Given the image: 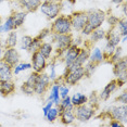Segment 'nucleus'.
I'll list each match as a JSON object with an SVG mask.
<instances>
[{"label": "nucleus", "instance_id": "nucleus-7", "mask_svg": "<svg viewBox=\"0 0 127 127\" xmlns=\"http://www.w3.org/2000/svg\"><path fill=\"white\" fill-rule=\"evenodd\" d=\"M74 113L76 121L80 123H86L94 117L95 113H96V109L90 106L88 103H85V104L78 106H74Z\"/></svg>", "mask_w": 127, "mask_h": 127}, {"label": "nucleus", "instance_id": "nucleus-21", "mask_svg": "<svg viewBox=\"0 0 127 127\" xmlns=\"http://www.w3.org/2000/svg\"><path fill=\"white\" fill-rule=\"evenodd\" d=\"M19 42V38H18V33L16 31H11L8 33L7 35V38L4 40V48H13V47H16Z\"/></svg>", "mask_w": 127, "mask_h": 127}, {"label": "nucleus", "instance_id": "nucleus-16", "mask_svg": "<svg viewBox=\"0 0 127 127\" xmlns=\"http://www.w3.org/2000/svg\"><path fill=\"white\" fill-rule=\"evenodd\" d=\"M60 118H61V123L64 125H71L76 121L75 117V113H74V106L73 108H67L64 109L61 113L59 114Z\"/></svg>", "mask_w": 127, "mask_h": 127}, {"label": "nucleus", "instance_id": "nucleus-26", "mask_svg": "<svg viewBox=\"0 0 127 127\" xmlns=\"http://www.w3.org/2000/svg\"><path fill=\"white\" fill-rule=\"evenodd\" d=\"M88 101V97L84 94H80V92H76V94L73 95V97H71V102L74 106H78L82 104H85Z\"/></svg>", "mask_w": 127, "mask_h": 127}, {"label": "nucleus", "instance_id": "nucleus-40", "mask_svg": "<svg viewBox=\"0 0 127 127\" xmlns=\"http://www.w3.org/2000/svg\"><path fill=\"white\" fill-rule=\"evenodd\" d=\"M116 102L120 104H127V92L126 90H124L122 94H120L116 98Z\"/></svg>", "mask_w": 127, "mask_h": 127}, {"label": "nucleus", "instance_id": "nucleus-29", "mask_svg": "<svg viewBox=\"0 0 127 127\" xmlns=\"http://www.w3.org/2000/svg\"><path fill=\"white\" fill-rule=\"evenodd\" d=\"M116 28L121 36H127V23H126V16H123V19L120 18Z\"/></svg>", "mask_w": 127, "mask_h": 127}, {"label": "nucleus", "instance_id": "nucleus-44", "mask_svg": "<svg viewBox=\"0 0 127 127\" xmlns=\"http://www.w3.org/2000/svg\"><path fill=\"white\" fill-rule=\"evenodd\" d=\"M4 46L2 44L1 41H0V60H2V56H3V52H4Z\"/></svg>", "mask_w": 127, "mask_h": 127}, {"label": "nucleus", "instance_id": "nucleus-46", "mask_svg": "<svg viewBox=\"0 0 127 127\" xmlns=\"http://www.w3.org/2000/svg\"><path fill=\"white\" fill-rule=\"evenodd\" d=\"M113 3H115V4H122L123 2H124V0H111Z\"/></svg>", "mask_w": 127, "mask_h": 127}, {"label": "nucleus", "instance_id": "nucleus-45", "mask_svg": "<svg viewBox=\"0 0 127 127\" xmlns=\"http://www.w3.org/2000/svg\"><path fill=\"white\" fill-rule=\"evenodd\" d=\"M126 3H123L122 5V11H123V16H126Z\"/></svg>", "mask_w": 127, "mask_h": 127}, {"label": "nucleus", "instance_id": "nucleus-49", "mask_svg": "<svg viewBox=\"0 0 127 127\" xmlns=\"http://www.w3.org/2000/svg\"><path fill=\"white\" fill-rule=\"evenodd\" d=\"M0 83H1V80H0Z\"/></svg>", "mask_w": 127, "mask_h": 127}, {"label": "nucleus", "instance_id": "nucleus-8", "mask_svg": "<svg viewBox=\"0 0 127 127\" xmlns=\"http://www.w3.org/2000/svg\"><path fill=\"white\" fill-rule=\"evenodd\" d=\"M106 113L112 120H116L121 122L124 126L127 124V105L126 104H118V105H111L108 109Z\"/></svg>", "mask_w": 127, "mask_h": 127}, {"label": "nucleus", "instance_id": "nucleus-10", "mask_svg": "<svg viewBox=\"0 0 127 127\" xmlns=\"http://www.w3.org/2000/svg\"><path fill=\"white\" fill-rule=\"evenodd\" d=\"M70 19H71L72 28L76 31L77 33H80L83 28L85 27L86 23H87V12L77 11V12L71 14Z\"/></svg>", "mask_w": 127, "mask_h": 127}, {"label": "nucleus", "instance_id": "nucleus-35", "mask_svg": "<svg viewBox=\"0 0 127 127\" xmlns=\"http://www.w3.org/2000/svg\"><path fill=\"white\" fill-rule=\"evenodd\" d=\"M37 76H38V73H36V72H33V73H32L30 76L27 77V79L25 80L24 83H23V85H25V86H27V87L34 89V87H35L36 79H37Z\"/></svg>", "mask_w": 127, "mask_h": 127}, {"label": "nucleus", "instance_id": "nucleus-37", "mask_svg": "<svg viewBox=\"0 0 127 127\" xmlns=\"http://www.w3.org/2000/svg\"><path fill=\"white\" fill-rule=\"evenodd\" d=\"M99 101H100V98L99 96L96 94V92H91V95L88 97V101L87 103L90 106H92V108L96 109L98 105H99Z\"/></svg>", "mask_w": 127, "mask_h": 127}, {"label": "nucleus", "instance_id": "nucleus-42", "mask_svg": "<svg viewBox=\"0 0 127 127\" xmlns=\"http://www.w3.org/2000/svg\"><path fill=\"white\" fill-rule=\"evenodd\" d=\"M54 104H53V102L51 100H48V102L46 103V104L44 105V108H42V113H44V116L46 114H47V112L49 111V110H50L51 108H52Z\"/></svg>", "mask_w": 127, "mask_h": 127}, {"label": "nucleus", "instance_id": "nucleus-12", "mask_svg": "<svg viewBox=\"0 0 127 127\" xmlns=\"http://www.w3.org/2000/svg\"><path fill=\"white\" fill-rule=\"evenodd\" d=\"M20 59H21V57H20V53L15 49V47L4 49L3 56H2V60H3L4 62H7L9 65H11L12 67L15 66L20 62Z\"/></svg>", "mask_w": 127, "mask_h": 127}, {"label": "nucleus", "instance_id": "nucleus-22", "mask_svg": "<svg viewBox=\"0 0 127 127\" xmlns=\"http://www.w3.org/2000/svg\"><path fill=\"white\" fill-rule=\"evenodd\" d=\"M13 22H14V28H19L24 24L25 20L27 18V12L26 11H16L12 14Z\"/></svg>", "mask_w": 127, "mask_h": 127}, {"label": "nucleus", "instance_id": "nucleus-9", "mask_svg": "<svg viewBox=\"0 0 127 127\" xmlns=\"http://www.w3.org/2000/svg\"><path fill=\"white\" fill-rule=\"evenodd\" d=\"M50 84H51V79L47 73H44V72L38 73V76H37L35 83V87H34V92L36 95H38V96H42L48 90V88L50 87Z\"/></svg>", "mask_w": 127, "mask_h": 127}, {"label": "nucleus", "instance_id": "nucleus-28", "mask_svg": "<svg viewBox=\"0 0 127 127\" xmlns=\"http://www.w3.org/2000/svg\"><path fill=\"white\" fill-rule=\"evenodd\" d=\"M98 64L91 61H87L84 64V73H85V77H91L97 71Z\"/></svg>", "mask_w": 127, "mask_h": 127}, {"label": "nucleus", "instance_id": "nucleus-27", "mask_svg": "<svg viewBox=\"0 0 127 127\" xmlns=\"http://www.w3.org/2000/svg\"><path fill=\"white\" fill-rule=\"evenodd\" d=\"M14 22H13V18H12V14L10 16H8V19L5 20V22L3 24L0 25V34H3V33H9L11 31H14Z\"/></svg>", "mask_w": 127, "mask_h": 127}, {"label": "nucleus", "instance_id": "nucleus-38", "mask_svg": "<svg viewBox=\"0 0 127 127\" xmlns=\"http://www.w3.org/2000/svg\"><path fill=\"white\" fill-rule=\"evenodd\" d=\"M105 21L108 22V24L110 25V27H115L117 25L118 21H120V18L116 15H113V14H111V15H109L108 18H105Z\"/></svg>", "mask_w": 127, "mask_h": 127}, {"label": "nucleus", "instance_id": "nucleus-19", "mask_svg": "<svg viewBox=\"0 0 127 127\" xmlns=\"http://www.w3.org/2000/svg\"><path fill=\"white\" fill-rule=\"evenodd\" d=\"M15 91V85L12 80H1L0 83V95L1 96H10Z\"/></svg>", "mask_w": 127, "mask_h": 127}, {"label": "nucleus", "instance_id": "nucleus-13", "mask_svg": "<svg viewBox=\"0 0 127 127\" xmlns=\"http://www.w3.org/2000/svg\"><path fill=\"white\" fill-rule=\"evenodd\" d=\"M79 50H80L79 46H76L74 44H72L70 47L66 49V51L64 52V54H63V62H64L65 66L73 64L75 59H76L77 56H78Z\"/></svg>", "mask_w": 127, "mask_h": 127}, {"label": "nucleus", "instance_id": "nucleus-6", "mask_svg": "<svg viewBox=\"0 0 127 127\" xmlns=\"http://www.w3.org/2000/svg\"><path fill=\"white\" fill-rule=\"evenodd\" d=\"M113 67V73L114 76L116 77V83H117V88H122L124 85L126 84V76H127V62H126V58L123 57L122 59H120L118 61H116Z\"/></svg>", "mask_w": 127, "mask_h": 127}, {"label": "nucleus", "instance_id": "nucleus-3", "mask_svg": "<svg viewBox=\"0 0 127 127\" xmlns=\"http://www.w3.org/2000/svg\"><path fill=\"white\" fill-rule=\"evenodd\" d=\"M51 44L56 46V53L57 56L59 54V57H61L64 54L73 42V37L72 34H56L51 33Z\"/></svg>", "mask_w": 127, "mask_h": 127}, {"label": "nucleus", "instance_id": "nucleus-15", "mask_svg": "<svg viewBox=\"0 0 127 127\" xmlns=\"http://www.w3.org/2000/svg\"><path fill=\"white\" fill-rule=\"evenodd\" d=\"M13 67L3 60H0V80H12Z\"/></svg>", "mask_w": 127, "mask_h": 127}, {"label": "nucleus", "instance_id": "nucleus-36", "mask_svg": "<svg viewBox=\"0 0 127 127\" xmlns=\"http://www.w3.org/2000/svg\"><path fill=\"white\" fill-rule=\"evenodd\" d=\"M48 67H49V74H48V76L50 77V79H51V82H54V80H57L58 78V74H57V62H51L49 65H47Z\"/></svg>", "mask_w": 127, "mask_h": 127}, {"label": "nucleus", "instance_id": "nucleus-14", "mask_svg": "<svg viewBox=\"0 0 127 127\" xmlns=\"http://www.w3.org/2000/svg\"><path fill=\"white\" fill-rule=\"evenodd\" d=\"M117 89V83H116V79H112L110 83H108V85H105V87L102 89V91L100 92L99 95V98L100 100L102 101H106L110 99L111 95Z\"/></svg>", "mask_w": 127, "mask_h": 127}, {"label": "nucleus", "instance_id": "nucleus-33", "mask_svg": "<svg viewBox=\"0 0 127 127\" xmlns=\"http://www.w3.org/2000/svg\"><path fill=\"white\" fill-rule=\"evenodd\" d=\"M58 116H59V111H58L57 106H52V108L47 112V114L45 115L46 120H47L48 122H54L58 118Z\"/></svg>", "mask_w": 127, "mask_h": 127}, {"label": "nucleus", "instance_id": "nucleus-31", "mask_svg": "<svg viewBox=\"0 0 127 127\" xmlns=\"http://www.w3.org/2000/svg\"><path fill=\"white\" fill-rule=\"evenodd\" d=\"M123 58V48L122 47H117L114 49V51H113V53H112V56L110 57V63H115L116 61H118L120 59H122Z\"/></svg>", "mask_w": 127, "mask_h": 127}, {"label": "nucleus", "instance_id": "nucleus-1", "mask_svg": "<svg viewBox=\"0 0 127 127\" xmlns=\"http://www.w3.org/2000/svg\"><path fill=\"white\" fill-rule=\"evenodd\" d=\"M106 14L104 11L100 9H91L87 12V23L85 27L82 30V36H89L90 33L96 28L102 26V24L105 22Z\"/></svg>", "mask_w": 127, "mask_h": 127}, {"label": "nucleus", "instance_id": "nucleus-34", "mask_svg": "<svg viewBox=\"0 0 127 127\" xmlns=\"http://www.w3.org/2000/svg\"><path fill=\"white\" fill-rule=\"evenodd\" d=\"M41 42H42V40H40L38 37H34L27 51H30L31 53H34V52H36V51H38L40 45H41Z\"/></svg>", "mask_w": 127, "mask_h": 127}, {"label": "nucleus", "instance_id": "nucleus-17", "mask_svg": "<svg viewBox=\"0 0 127 127\" xmlns=\"http://www.w3.org/2000/svg\"><path fill=\"white\" fill-rule=\"evenodd\" d=\"M18 1L26 12H35L39 9V5L41 3V0H18Z\"/></svg>", "mask_w": 127, "mask_h": 127}, {"label": "nucleus", "instance_id": "nucleus-23", "mask_svg": "<svg viewBox=\"0 0 127 127\" xmlns=\"http://www.w3.org/2000/svg\"><path fill=\"white\" fill-rule=\"evenodd\" d=\"M89 54H90V51H89V49L87 47L80 48L78 56H77V58L75 59V61H74L73 64H75V65H84L86 62L88 61Z\"/></svg>", "mask_w": 127, "mask_h": 127}, {"label": "nucleus", "instance_id": "nucleus-47", "mask_svg": "<svg viewBox=\"0 0 127 127\" xmlns=\"http://www.w3.org/2000/svg\"><path fill=\"white\" fill-rule=\"evenodd\" d=\"M2 24V19H1V16H0V25Z\"/></svg>", "mask_w": 127, "mask_h": 127}, {"label": "nucleus", "instance_id": "nucleus-4", "mask_svg": "<svg viewBox=\"0 0 127 127\" xmlns=\"http://www.w3.org/2000/svg\"><path fill=\"white\" fill-rule=\"evenodd\" d=\"M51 33L56 34H71L72 33V24L70 15L60 14L54 19V21L51 25Z\"/></svg>", "mask_w": 127, "mask_h": 127}, {"label": "nucleus", "instance_id": "nucleus-24", "mask_svg": "<svg viewBox=\"0 0 127 127\" xmlns=\"http://www.w3.org/2000/svg\"><path fill=\"white\" fill-rule=\"evenodd\" d=\"M105 31L103 30V28H96V30H94L90 33V35H89V41L91 42H99L101 41L102 39L105 38Z\"/></svg>", "mask_w": 127, "mask_h": 127}, {"label": "nucleus", "instance_id": "nucleus-41", "mask_svg": "<svg viewBox=\"0 0 127 127\" xmlns=\"http://www.w3.org/2000/svg\"><path fill=\"white\" fill-rule=\"evenodd\" d=\"M59 92H60V97H61V99H63V98H65V97H67V96H68V92H70V88H68V86L60 85Z\"/></svg>", "mask_w": 127, "mask_h": 127}, {"label": "nucleus", "instance_id": "nucleus-20", "mask_svg": "<svg viewBox=\"0 0 127 127\" xmlns=\"http://www.w3.org/2000/svg\"><path fill=\"white\" fill-rule=\"evenodd\" d=\"M88 61H91V62H95L97 64H100L101 62L104 61V56H103V51L101 50L100 48H94L92 50L90 51V54H89V59Z\"/></svg>", "mask_w": 127, "mask_h": 127}, {"label": "nucleus", "instance_id": "nucleus-43", "mask_svg": "<svg viewBox=\"0 0 127 127\" xmlns=\"http://www.w3.org/2000/svg\"><path fill=\"white\" fill-rule=\"evenodd\" d=\"M110 126L111 127H122V126H124L122 123L121 122H118V121H116V120H112L111 118V122H110Z\"/></svg>", "mask_w": 127, "mask_h": 127}, {"label": "nucleus", "instance_id": "nucleus-5", "mask_svg": "<svg viewBox=\"0 0 127 127\" xmlns=\"http://www.w3.org/2000/svg\"><path fill=\"white\" fill-rule=\"evenodd\" d=\"M39 10L46 18L54 20L61 14V5L59 0H45L40 3Z\"/></svg>", "mask_w": 127, "mask_h": 127}, {"label": "nucleus", "instance_id": "nucleus-18", "mask_svg": "<svg viewBox=\"0 0 127 127\" xmlns=\"http://www.w3.org/2000/svg\"><path fill=\"white\" fill-rule=\"evenodd\" d=\"M59 89H60V84L54 80L53 84L51 85V89H50V95H49V98L48 100H51L53 102L54 105H59L60 104V101H61V97H60V92H59Z\"/></svg>", "mask_w": 127, "mask_h": 127}, {"label": "nucleus", "instance_id": "nucleus-32", "mask_svg": "<svg viewBox=\"0 0 127 127\" xmlns=\"http://www.w3.org/2000/svg\"><path fill=\"white\" fill-rule=\"evenodd\" d=\"M33 40V37L32 36H28V35H24L21 39L19 40V44H20V48L22 50H28L30 48V45Z\"/></svg>", "mask_w": 127, "mask_h": 127}, {"label": "nucleus", "instance_id": "nucleus-2", "mask_svg": "<svg viewBox=\"0 0 127 127\" xmlns=\"http://www.w3.org/2000/svg\"><path fill=\"white\" fill-rule=\"evenodd\" d=\"M84 77V65H75L71 64L68 66H65L64 73H63V82L67 85H76L78 82H80Z\"/></svg>", "mask_w": 127, "mask_h": 127}, {"label": "nucleus", "instance_id": "nucleus-30", "mask_svg": "<svg viewBox=\"0 0 127 127\" xmlns=\"http://www.w3.org/2000/svg\"><path fill=\"white\" fill-rule=\"evenodd\" d=\"M32 68V64L31 63H27V62H22V63H18L15 66H13V74L18 75L20 74L21 72H24V71H27Z\"/></svg>", "mask_w": 127, "mask_h": 127}, {"label": "nucleus", "instance_id": "nucleus-39", "mask_svg": "<svg viewBox=\"0 0 127 127\" xmlns=\"http://www.w3.org/2000/svg\"><path fill=\"white\" fill-rule=\"evenodd\" d=\"M51 35V30L50 28H44V30H41L39 32V34H38V38L40 40H42V41H45V39H47L49 36Z\"/></svg>", "mask_w": 127, "mask_h": 127}, {"label": "nucleus", "instance_id": "nucleus-11", "mask_svg": "<svg viewBox=\"0 0 127 127\" xmlns=\"http://www.w3.org/2000/svg\"><path fill=\"white\" fill-rule=\"evenodd\" d=\"M32 67L36 73H41L47 67V59L39 51L32 53Z\"/></svg>", "mask_w": 127, "mask_h": 127}, {"label": "nucleus", "instance_id": "nucleus-25", "mask_svg": "<svg viewBox=\"0 0 127 127\" xmlns=\"http://www.w3.org/2000/svg\"><path fill=\"white\" fill-rule=\"evenodd\" d=\"M39 52L44 56L46 59H50L51 56H52L54 49H53V45L51 44V42H45L42 41L41 45H40L39 47Z\"/></svg>", "mask_w": 127, "mask_h": 127}, {"label": "nucleus", "instance_id": "nucleus-48", "mask_svg": "<svg viewBox=\"0 0 127 127\" xmlns=\"http://www.w3.org/2000/svg\"><path fill=\"white\" fill-rule=\"evenodd\" d=\"M4 1H5V0H0V4H1L2 2H4Z\"/></svg>", "mask_w": 127, "mask_h": 127}]
</instances>
